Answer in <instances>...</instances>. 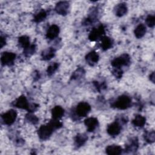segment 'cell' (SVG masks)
<instances>
[{"label":"cell","mask_w":155,"mask_h":155,"mask_svg":"<svg viewBox=\"0 0 155 155\" xmlns=\"http://www.w3.org/2000/svg\"><path fill=\"white\" fill-rule=\"evenodd\" d=\"M56 130L53 123L50 121L45 125H42L38 130V134L42 140H47L53 134L54 130Z\"/></svg>","instance_id":"6da1fadb"},{"label":"cell","mask_w":155,"mask_h":155,"mask_svg":"<svg viewBox=\"0 0 155 155\" xmlns=\"http://www.w3.org/2000/svg\"><path fill=\"white\" fill-rule=\"evenodd\" d=\"M131 99L126 94L119 96L115 101L113 102L111 106L119 110H125L131 105Z\"/></svg>","instance_id":"7a4b0ae2"},{"label":"cell","mask_w":155,"mask_h":155,"mask_svg":"<svg viewBox=\"0 0 155 155\" xmlns=\"http://www.w3.org/2000/svg\"><path fill=\"white\" fill-rule=\"evenodd\" d=\"M130 63V56L127 53L122 54L114 58L111 62L114 68H121L123 66H127Z\"/></svg>","instance_id":"3957f363"},{"label":"cell","mask_w":155,"mask_h":155,"mask_svg":"<svg viewBox=\"0 0 155 155\" xmlns=\"http://www.w3.org/2000/svg\"><path fill=\"white\" fill-rule=\"evenodd\" d=\"M105 33V28L103 25L101 24L97 27L93 28L88 35V39L91 41H96L104 36Z\"/></svg>","instance_id":"277c9868"},{"label":"cell","mask_w":155,"mask_h":155,"mask_svg":"<svg viewBox=\"0 0 155 155\" xmlns=\"http://www.w3.org/2000/svg\"><path fill=\"white\" fill-rule=\"evenodd\" d=\"M17 117V113L15 110L11 109L4 113L1 115V119L4 124L7 125H11L13 124Z\"/></svg>","instance_id":"5b68a950"},{"label":"cell","mask_w":155,"mask_h":155,"mask_svg":"<svg viewBox=\"0 0 155 155\" xmlns=\"http://www.w3.org/2000/svg\"><path fill=\"white\" fill-rule=\"evenodd\" d=\"M91 110V106L85 102H81L78 104L75 108L76 114L79 117H85Z\"/></svg>","instance_id":"8992f818"},{"label":"cell","mask_w":155,"mask_h":155,"mask_svg":"<svg viewBox=\"0 0 155 155\" xmlns=\"http://www.w3.org/2000/svg\"><path fill=\"white\" fill-rule=\"evenodd\" d=\"M16 55L15 53L5 51L1 54V62L2 65L10 66L13 64Z\"/></svg>","instance_id":"52a82bcc"},{"label":"cell","mask_w":155,"mask_h":155,"mask_svg":"<svg viewBox=\"0 0 155 155\" xmlns=\"http://www.w3.org/2000/svg\"><path fill=\"white\" fill-rule=\"evenodd\" d=\"M13 105L21 109L26 110L29 111L30 105L29 104L26 97L24 95L19 96L13 102Z\"/></svg>","instance_id":"ba28073f"},{"label":"cell","mask_w":155,"mask_h":155,"mask_svg":"<svg viewBox=\"0 0 155 155\" xmlns=\"http://www.w3.org/2000/svg\"><path fill=\"white\" fill-rule=\"evenodd\" d=\"M139 148V140L137 137H134L130 138L125 145V153H134L137 151Z\"/></svg>","instance_id":"9c48e42d"},{"label":"cell","mask_w":155,"mask_h":155,"mask_svg":"<svg viewBox=\"0 0 155 155\" xmlns=\"http://www.w3.org/2000/svg\"><path fill=\"white\" fill-rule=\"evenodd\" d=\"M122 127L118 121H114L109 124L107 128V133L111 136H117L121 131Z\"/></svg>","instance_id":"30bf717a"},{"label":"cell","mask_w":155,"mask_h":155,"mask_svg":"<svg viewBox=\"0 0 155 155\" xmlns=\"http://www.w3.org/2000/svg\"><path fill=\"white\" fill-rule=\"evenodd\" d=\"M69 7H70V4L68 2L60 1L56 4L54 10L58 14L62 16H65L68 13Z\"/></svg>","instance_id":"8fae6325"},{"label":"cell","mask_w":155,"mask_h":155,"mask_svg":"<svg viewBox=\"0 0 155 155\" xmlns=\"http://www.w3.org/2000/svg\"><path fill=\"white\" fill-rule=\"evenodd\" d=\"M84 124L87 127V130L88 132L93 131L98 126L99 122L97 118L91 117H88L84 120Z\"/></svg>","instance_id":"7c38bea8"},{"label":"cell","mask_w":155,"mask_h":155,"mask_svg":"<svg viewBox=\"0 0 155 155\" xmlns=\"http://www.w3.org/2000/svg\"><path fill=\"white\" fill-rule=\"evenodd\" d=\"M99 59V56L95 51H91L87 53L85 56V61L87 63L90 65L93 66L97 64Z\"/></svg>","instance_id":"4fadbf2b"},{"label":"cell","mask_w":155,"mask_h":155,"mask_svg":"<svg viewBox=\"0 0 155 155\" xmlns=\"http://www.w3.org/2000/svg\"><path fill=\"white\" fill-rule=\"evenodd\" d=\"M59 31V27L56 24H53L48 28L46 32V38L49 39H53L58 36Z\"/></svg>","instance_id":"5bb4252c"},{"label":"cell","mask_w":155,"mask_h":155,"mask_svg":"<svg viewBox=\"0 0 155 155\" xmlns=\"http://www.w3.org/2000/svg\"><path fill=\"white\" fill-rule=\"evenodd\" d=\"M88 139L87 136L85 133H78L74 137V143L76 148H80L83 146Z\"/></svg>","instance_id":"9a60e30c"},{"label":"cell","mask_w":155,"mask_h":155,"mask_svg":"<svg viewBox=\"0 0 155 155\" xmlns=\"http://www.w3.org/2000/svg\"><path fill=\"white\" fill-rule=\"evenodd\" d=\"M122 148L119 145H111L105 148V153L108 155H119L122 153Z\"/></svg>","instance_id":"2e32d148"},{"label":"cell","mask_w":155,"mask_h":155,"mask_svg":"<svg viewBox=\"0 0 155 155\" xmlns=\"http://www.w3.org/2000/svg\"><path fill=\"white\" fill-rule=\"evenodd\" d=\"M128 11V7L125 2H121L116 5L114 7V12L117 16L122 17L125 15Z\"/></svg>","instance_id":"e0dca14e"},{"label":"cell","mask_w":155,"mask_h":155,"mask_svg":"<svg viewBox=\"0 0 155 155\" xmlns=\"http://www.w3.org/2000/svg\"><path fill=\"white\" fill-rule=\"evenodd\" d=\"M64 113L65 111L64 108L59 105H56L51 110L52 119L59 120L64 115Z\"/></svg>","instance_id":"ac0fdd59"},{"label":"cell","mask_w":155,"mask_h":155,"mask_svg":"<svg viewBox=\"0 0 155 155\" xmlns=\"http://www.w3.org/2000/svg\"><path fill=\"white\" fill-rule=\"evenodd\" d=\"M56 53V50L53 47H49L44 51H42L41 53V58L42 60L44 61H48L52 59Z\"/></svg>","instance_id":"d6986e66"},{"label":"cell","mask_w":155,"mask_h":155,"mask_svg":"<svg viewBox=\"0 0 155 155\" xmlns=\"http://www.w3.org/2000/svg\"><path fill=\"white\" fill-rule=\"evenodd\" d=\"M113 44V40L108 36H104L101 38V47L104 51H106L112 47Z\"/></svg>","instance_id":"ffe728a7"},{"label":"cell","mask_w":155,"mask_h":155,"mask_svg":"<svg viewBox=\"0 0 155 155\" xmlns=\"http://www.w3.org/2000/svg\"><path fill=\"white\" fill-rule=\"evenodd\" d=\"M146 122V118L140 115V114H136L134 116V118L132 120V124L134 127L142 128L143 127Z\"/></svg>","instance_id":"44dd1931"},{"label":"cell","mask_w":155,"mask_h":155,"mask_svg":"<svg viewBox=\"0 0 155 155\" xmlns=\"http://www.w3.org/2000/svg\"><path fill=\"white\" fill-rule=\"evenodd\" d=\"M145 33H146V27L143 24H139L134 30V35L138 39L142 38L145 35Z\"/></svg>","instance_id":"7402d4cb"},{"label":"cell","mask_w":155,"mask_h":155,"mask_svg":"<svg viewBox=\"0 0 155 155\" xmlns=\"http://www.w3.org/2000/svg\"><path fill=\"white\" fill-rule=\"evenodd\" d=\"M18 43L19 45L25 48H27L30 45V38L27 36H21L19 37L18 38Z\"/></svg>","instance_id":"603a6c76"},{"label":"cell","mask_w":155,"mask_h":155,"mask_svg":"<svg viewBox=\"0 0 155 155\" xmlns=\"http://www.w3.org/2000/svg\"><path fill=\"white\" fill-rule=\"evenodd\" d=\"M47 14L45 10H41L34 16L33 21L36 23L41 22L45 20V19L47 18Z\"/></svg>","instance_id":"cb8c5ba5"},{"label":"cell","mask_w":155,"mask_h":155,"mask_svg":"<svg viewBox=\"0 0 155 155\" xmlns=\"http://www.w3.org/2000/svg\"><path fill=\"white\" fill-rule=\"evenodd\" d=\"M143 137L145 140L148 143H152L155 140V133L152 130L150 131H146L144 133Z\"/></svg>","instance_id":"d4e9b609"},{"label":"cell","mask_w":155,"mask_h":155,"mask_svg":"<svg viewBox=\"0 0 155 155\" xmlns=\"http://www.w3.org/2000/svg\"><path fill=\"white\" fill-rule=\"evenodd\" d=\"M25 119L28 123H30V124H33V125H35V124H38V122L39 121V119L35 115L31 114L30 112L25 115Z\"/></svg>","instance_id":"484cf974"},{"label":"cell","mask_w":155,"mask_h":155,"mask_svg":"<svg viewBox=\"0 0 155 155\" xmlns=\"http://www.w3.org/2000/svg\"><path fill=\"white\" fill-rule=\"evenodd\" d=\"M59 67V64L57 62H54L51 64L50 65L48 66L47 69V75L50 76H51L58 68Z\"/></svg>","instance_id":"4316f807"},{"label":"cell","mask_w":155,"mask_h":155,"mask_svg":"<svg viewBox=\"0 0 155 155\" xmlns=\"http://www.w3.org/2000/svg\"><path fill=\"white\" fill-rule=\"evenodd\" d=\"M85 74V70L83 68H78L72 74L71 78V79H78L81 78L84 74Z\"/></svg>","instance_id":"83f0119b"},{"label":"cell","mask_w":155,"mask_h":155,"mask_svg":"<svg viewBox=\"0 0 155 155\" xmlns=\"http://www.w3.org/2000/svg\"><path fill=\"white\" fill-rule=\"evenodd\" d=\"M36 50V45L35 44L30 45L27 48H25L24 50V54H25V56H30L32 55Z\"/></svg>","instance_id":"f1b7e54d"},{"label":"cell","mask_w":155,"mask_h":155,"mask_svg":"<svg viewBox=\"0 0 155 155\" xmlns=\"http://www.w3.org/2000/svg\"><path fill=\"white\" fill-rule=\"evenodd\" d=\"M145 22L149 27H153L155 24V16L149 15L145 19Z\"/></svg>","instance_id":"f546056e"},{"label":"cell","mask_w":155,"mask_h":155,"mask_svg":"<svg viewBox=\"0 0 155 155\" xmlns=\"http://www.w3.org/2000/svg\"><path fill=\"white\" fill-rule=\"evenodd\" d=\"M112 73L116 78H120L122 76L123 71L120 68H114L112 70Z\"/></svg>","instance_id":"4dcf8cb0"},{"label":"cell","mask_w":155,"mask_h":155,"mask_svg":"<svg viewBox=\"0 0 155 155\" xmlns=\"http://www.w3.org/2000/svg\"><path fill=\"white\" fill-rule=\"evenodd\" d=\"M95 87L96 88V89L100 91L101 90H103L104 88H106V85L105 84L104 82H102V83H99V82H93Z\"/></svg>","instance_id":"1f68e13d"},{"label":"cell","mask_w":155,"mask_h":155,"mask_svg":"<svg viewBox=\"0 0 155 155\" xmlns=\"http://www.w3.org/2000/svg\"><path fill=\"white\" fill-rule=\"evenodd\" d=\"M5 43H6L5 39L2 36H1V39H0V48H2L3 46L5 45Z\"/></svg>","instance_id":"d6a6232c"},{"label":"cell","mask_w":155,"mask_h":155,"mask_svg":"<svg viewBox=\"0 0 155 155\" xmlns=\"http://www.w3.org/2000/svg\"><path fill=\"white\" fill-rule=\"evenodd\" d=\"M149 79L150 80L153 82V83H154V72H152L150 76H149Z\"/></svg>","instance_id":"836d02e7"}]
</instances>
